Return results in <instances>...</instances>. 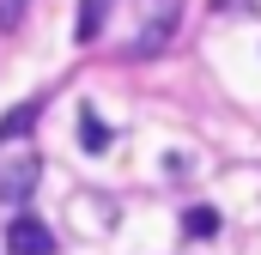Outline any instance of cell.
<instances>
[{
    "label": "cell",
    "mask_w": 261,
    "mask_h": 255,
    "mask_svg": "<svg viewBox=\"0 0 261 255\" xmlns=\"http://www.w3.org/2000/svg\"><path fill=\"white\" fill-rule=\"evenodd\" d=\"M182 24V0H140V31L128 37V61H152Z\"/></svg>",
    "instance_id": "2"
},
{
    "label": "cell",
    "mask_w": 261,
    "mask_h": 255,
    "mask_svg": "<svg viewBox=\"0 0 261 255\" xmlns=\"http://www.w3.org/2000/svg\"><path fill=\"white\" fill-rule=\"evenodd\" d=\"M37 116H43V104H24L18 116H6V122H0V200H6V207L31 200L37 176H43V158H37L31 146H12L18 134H31V128H37Z\"/></svg>",
    "instance_id": "1"
},
{
    "label": "cell",
    "mask_w": 261,
    "mask_h": 255,
    "mask_svg": "<svg viewBox=\"0 0 261 255\" xmlns=\"http://www.w3.org/2000/svg\"><path fill=\"white\" fill-rule=\"evenodd\" d=\"M110 12H116V0H79V24H73V37H79V43H97L103 24H110Z\"/></svg>",
    "instance_id": "4"
},
{
    "label": "cell",
    "mask_w": 261,
    "mask_h": 255,
    "mask_svg": "<svg viewBox=\"0 0 261 255\" xmlns=\"http://www.w3.org/2000/svg\"><path fill=\"white\" fill-rule=\"evenodd\" d=\"M6 249L12 255H55V231L37 219V213H12V225H6Z\"/></svg>",
    "instance_id": "3"
},
{
    "label": "cell",
    "mask_w": 261,
    "mask_h": 255,
    "mask_svg": "<svg viewBox=\"0 0 261 255\" xmlns=\"http://www.w3.org/2000/svg\"><path fill=\"white\" fill-rule=\"evenodd\" d=\"M79 128H85V146H91V152H103V140H110V134H103V122H97L91 110L79 116Z\"/></svg>",
    "instance_id": "7"
},
{
    "label": "cell",
    "mask_w": 261,
    "mask_h": 255,
    "mask_svg": "<svg viewBox=\"0 0 261 255\" xmlns=\"http://www.w3.org/2000/svg\"><path fill=\"white\" fill-rule=\"evenodd\" d=\"M24 6L31 0H0V31H18L24 24Z\"/></svg>",
    "instance_id": "6"
},
{
    "label": "cell",
    "mask_w": 261,
    "mask_h": 255,
    "mask_svg": "<svg viewBox=\"0 0 261 255\" xmlns=\"http://www.w3.org/2000/svg\"><path fill=\"white\" fill-rule=\"evenodd\" d=\"M182 231H189V237H219V213H213V207H189V213H182Z\"/></svg>",
    "instance_id": "5"
}]
</instances>
